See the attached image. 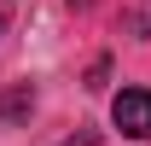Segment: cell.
Segmentation results:
<instances>
[{"label": "cell", "mask_w": 151, "mask_h": 146, "mask_svg": "<svg viewBox=\"0 0 151 146\" xmlns=\"http://www.w3.org/2000/svg\"><path fill=\"white\" fill-rule=\"evenodd\" d=\"M111 123L128 140H151V88H122L111 99Z\"/></svg>", "instance_id": "6da1fadb"}, {"label": "cell", "mask_w": 151, "mask_h": 146, "mask_svg": "<svg viewBox=\"0 0 151 146\" xmlns=\"http://www.w3.org/2000/svg\"><path fill=\"white\" fill-rule=\"evenodd\" d=\"M29 105H35V93H29V88L0 93V123H18V117H29Z\"/></svg>", "instance_id": "7a4b0ae2"}, {"label": "cell", "mask_w": 151, "mask_h": 146, "mask_svg": "<svg viewBox=\"0 0 151 146\" xmlns=\"http://www.w3.org/2000/svg\"><path fill=\"white\" fill-rule=\"evenodd\" d=\"M105 76H111V58H93V70H87V88H105Z\"/></svg>", "instance_id": "3957f363"}, {"label": "cell", "mask_w": 151, "mask_h": 146, "mask_svg": "<svg viewBox=\"0 0 151 146\" xmlns=\"http://www.w3.org/2000/svg\"><path fill=\"white\" fill-rule=\"evenodd\" d=\"M93 140H99L93 128H81V134H70V140H64V146H93Z\"/></svg>", "instance_id": "277c9868"}, {"label": "cell", "mask_w": 151, "mask_h": 146, "mask_svg": "<svg viewBox=\"0 0 151 146\" xmlns=\"http://www.w3.org/2000/svg\"><path fill=\"white\" fill-rule=\"evenodd\" d=\"M128 23H134V29H145V41H151V12H134Z\"/></svg>", "instance_id": "5b68a950"}, {"label": "cell", "mask_w": 151, "mask_h": 146, "mask_svg": "<svg viewBox=\"0 0 151 146\" xmlns=\"http://www.w3.org/2000/svg\"><path fill=\"white\" fill-rule=\"evenodd\" d=\"M0 29H6V18H0Z\"/></svg>", "instance_id": "8992f818"}]
</instances>
